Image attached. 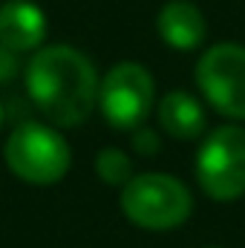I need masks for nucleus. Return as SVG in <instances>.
Wrapping results in <instances>:
<instances>
[{"label":"nucleus","instance_id":"1a4fd4ad","mask_svg":"<svg viewBox=\"0 0 245 248\" xmlns=\"http://www.w3.org/2000/svg\"><path fill=\"white\" fill-rule=\"evenodd\" d=\"M159 124L173 139H196L205 130V110L190 93L173 90L159 104Z\"/></svg>","mask_w":245,"mask_h":248},{"label":"nucleus","instance_id":"6e6552de","mask_svg":"<svg viewBox=\"0 0 245 248\" xmlns=\"http://www.w3.org/2000/svg\"><path fill=\"white\" fill-rule=\"evenodd\" d=\"M156 26H159V35L173 46V49H196L205 35H208V23H205V15L187 3V0H170L162 6L159 17H156Z\"/></svg>","mask_w":245,"mask_h":248},{"label":"nucleus","instance_id":"20e7f679","mask_svg":"<svg viewBox=\"0 0 245 248\" xmlns=\"http://www.w3.org/2000/svg\"><path fill=\"white\" fill-rule=\"evenodd\" d=\"M196 176L202 190L211 199L231 202L245 193V130L243 127H219L214 130L196 159Z\"/></svg>","mask_w":245,"mask_h":248},{"label":"nucleus","instance_id":"7ed1b4c3","mask_svg":"<svg viewBox=\"0 0 245 248\" xmlns=\"http://www.w3.org/2000/svg\"><path fill=\"white\" fill-rule=\"evenodd\" d=\"M122 208L130 222L150 231H170L190 217V190L168 173L133 176L122 190Z\"/></svg>","mask_w":245,"mask_h":248},{"label":"nucleus","instance_id":"0eeeda50","mask_svg":"<svg viewBox=\"0 0 245 248\" xmlns=\"http://www.w3.org/2000/svg\"><path fill=\"white\" fill-rule=\"evenodd\" d=\"M46 38V15L32 0H6L0 6V44L12 52L38 49Z\"/></svg>","mask_w":245,"mask_h":248},{"label":"nucleus","instance_id":"9b49d317","mask_svg":"<svg viewBox=\"0 0 245 248\" xmlns=\"http://www.w3.org/2000/svg\"><path fill=\"white\" fill-rule=\"evenodd\" d=\"M15 72H17V52L0 44V84H6Z\"/></svg>","mask_w":245,"mask_h":248},{"label":"nucleus","instance_id":"f03ea898","mask_svg":"<svg viewBox=\"0 0 245 248\" xmlns=\"http://www.w3.org/2000/svg\"><path fill=\"white\" fill-rule=\"evenodd\" d=\"M9 170L29 185H55L72 165V150L58 130L46 124H20L6 141Z\"/></svg>","mask_w":245,"mask_h":248},{"label":"nucleus","instance_id":"f8f14e48","mask_svg":"<svg viewBox=\"0 0 245 248\" xmlns=\"http://www.w3.org/2000/svg\"><path fill=\"white\" fill-rule=\"evenodd\" d=\"M133 147H136L138 153H144V156H153V153L159 150V139H156V133H150V130H138L136 139H133Z\"/></svg>","mask_w":245,"mask_h":248},{"label":"nucleus","instance_id":"423d86ee","mask_svg":"<svg viewBox=\"0 0 245 248\" xmlns=\"http://www.w3.org/2000/svg\"><path fill=\"white\" fill-rule=\"evenodd\" d=\"M196 84L222 116L245 119V46H211L196 63Z\"/></svg>","mask_w":245,"mask_h":248},{"label":"nucleus","instance_id":"f257e3e1","mask_svg":"<svg viewBox=\"0 0 245 248\" xmlns=\"http://www.w3.org/2000/svg\"><path fill=\"white\" fill-rule=\"evenodd\" d=\"M26 90L35 107L58 127L87 122L98 101L92 61L72 46L38 49L26 66Z\"/></svg>","mask_w":245,"mask_h":248},{"label":"nucleus","instance_id":"39448f33","mask_svg":"<svg viewBox=\"0 0 245 248\" xmlns=\"http://www.w3.org/2000/svg\"><path fill=\"white\" fill-rule=\"evenodd\" d=\"M153 98L156 87L150 72L133 61L113 66L98 84V104L104 119L122 130H136L144 122L153 110Z\"/></svg>","mask_w":245,"mask_h":248},{"label":"nucleus","instance_id":"9d476101","mask_svg":"<svg viewBox=\"0 0 245 248\" xmlns=\"http://www.w3.org/2000/svg\"><path fill=\"white\" fill-rule=\"evenodd\" d=\"M95 170H98V176H101L107 185H122L124 187L133 179V165H130V159L124 156L122 150H116V147H104V150L98 153Z\"/></svg>","mask_w":245,"mask_h":248},{"label":"nucleus","instance_id":"ddd939ff","mask_svg":"<svg viewBox=\"0 0 245 248\" xmlns=\"http://www.w3.org/2000/svg\"><path fill=\"white\" fill-rule=\"evenodd\" d=\"M0 124H3V107H0Z\"/></svg>","mask_w":245,"mask_h":248}]
</instances>
